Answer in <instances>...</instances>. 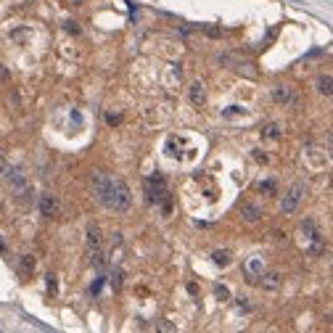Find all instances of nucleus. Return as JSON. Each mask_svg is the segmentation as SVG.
I'll list each match as a JSON object with an SVG mask.
<instances>
[{
	"instance_id": "nucleus-11",
	"label": "nucleus",
	"mask_w": 333,
	"mask_h": 333,
	"mask_svg": "<svg viewBox=\"0 0 333 333\" xmlns=\"http://www.w3.org/2000/svg\"><path fill=\"white\" fill-rule=\"evenodd\" d=\"M88 249H90V251H98V249H100V230H98L95 225L88 228Z\"/></svg>"
},
{
	"instance_id": "nucleus-7",
	"label": "nucleus",
	"mask_w": 333,
	"mask_h": 333,
	"mask_svg": "<svg viewBox=\"0 0 333 333\" xmlns=\"http://www.w3.org/2000/svg\"><path fill=\"white\" fill-rule=\"evenodd\" d=\"M246 278H249V281H254V283H257V278L262 275V270H265V259H262V257H249V259H246Z\"/></svg>"
},
{
	"instance_id": "nucleus-1",
	"label": "nucleus",
	"mask_w": 333,
	"mask_h": 333,
	"mask_svg": "<svg viewBox=\"0 0 333 333\" xmlns=\"http://www.w3.org/2000/svg\"><path fill=\"white\" fill-rule=\"evenodd\" d=\"M304 193H307V185H304V183L291 185V188H288V193H285V196H283V201H281V212H283V214H293V212L299 209L301 198H304Z\"/></svg>"
},
{
	"instance_id": "nucleus-6",
	"label": "nucleus",
	"mask_w": 333,
	"mask_h": 333,
	"mask_svg": "<svg viewBox=\"0 0 333 333\" xmlns=\"http://www.w3.org/2000/svg\"><path fill=\"white\" fill-rule=\"evenodd\" d=\"M281 273H275V270H262V275L257 278V283H262V288H270V291H275V288H281Z\"/></svg>"
},
{
	"instance_id": "nucleus-15",
	"label": "nucleus",
	"mask_w": 333,
	"mask_h": 333,
	"mask_svg": "<svg viewBox=\"0 0 333 333\" xmlns=\"http://www.w3.org/2000/svg\"><path fill=\"white\" fill-rule=\"evenodd\" d=\"M214 293H217V299H228V296H230V291L225 288V285H217Z\"/></svg>"
},
{
	"instance_id": "nucleus-16",
	"label": "nucleus",
	"mask_w": 333,
	"mask_h": 333,
	"mask_svg": "<svg viewBox=\"0 0 333 333\" xmlns=\"http://www.w3.org/2000/svg\"><path fill=\"white\" fill-rule=\"evenodd\" d=\"M21 265H24V270H29V273H32L35 262H32V257H21Z\"/></svg>"
},
{
	"instance_id": "nucleus-9",
	"label": "nucleus",
	"mask_w": 333,
	"mask_h": 333,
	"mask_svg": "<svg viewBox=\"0 0 333 333\" xmlns=\"http://www.w3.org/2000/svg\"><path fill=\"white\" fill-rule=\"evenodd\" d=\"M204 100H206V88L201 82H193L190 85V103L193 106H204Z\"/></svg>"
},
{
	"instance_id": "nucleus-3",
	"label": "nucleus",
	"mask_w": 333,
	"mask_h": 333,
	"mask_svg": "<svg viewBox=\"0 0 333 333\" xmlns=\"http://www.w3.org/2000/svg\"><path fill=\"white\" fill-rule=\"evenodd\" d=\"M130 201H133V196H130L127 183L114 180V206H111V209H117V212H127V209H130Z\"/></svg>"
},
{
	"instance_id": "nucleus-5",
	"label": "nucleus",
	"mask_w": 333,
	"mask_h": 333,
	"mask_svg": "<svg viewBox=\"0 0 333 333\" xmlns=\"http://www.w3.org/2000/svg\"><path fill=\"white\" fill-rule=\"evenodd\" d=\"M40 212L43 217H56L58 214V198L53 193H43L40 196Z\"/></svg>"
},
{
	"instance_id": "nucleus-8",
	"label": "nucleus",
	"mask_w": 333,
	"mask_h": 333,
	"mask_svg": "<svg viewBox=\"0 0 333 333\" xmlns=\"http://www.w3.org/2000/svg\"><path fill=\"white\" fill-rule=\"evenodd\" d=\"M241 217L246 222H257V220H262V206H257V204H241Z\"/></svg>"
},
{
	"instance_id": "nucleus-10",
	"label": "nucleus",
	"mask_w": 333,
	"mask_h": 333,
	"mask_svg": "<svg viewBox=\"0 0 333 333\" xmlns=\"http://www.w3.org/2000/svg\"><path fill=\"white\" fill-rule=\"evenodd\" d=\"M291 95H293V93H291L288 85H278V88L273 90V100H275V103H288Z\"/></svg>"
},
{
	"instance_id": "nucleus-14",
	"label": "nucleus",
	"mask_w": 333,
	"mask_h": 333,
	"mask_svg": "<svg viewBox=\"0 0 333 333\" xmlns=\"http://www.w3.org/2000/svg\"><path fill=\"white\" fill-rule=\"evenodd\" d=\"M262 135H265V138H278V135H281V125H278V122H270V125L262 130Z\"/></svg>"
},
{
	"instance_id": "nucleus-2",
	"label": "nucleus",
	"mask_w": 333,
	"mask_h": 333,
	"mask_svg": "<svg viewBox=\"0 0 333 333\" xmlns=\"http://www.w3.org/2000/svg\"><path fill=\"white\" fill-rule=\"evenodd\" d=\"M95 198L108 209L114 206V180L111 177H98L95 180Z\"/></svg>"
},
{
	"instance_id": "nucleus-13",
	"label": "nucleus",
	"mask_w": 333,
	"mask_h": 333,
	"mask_svg": "<svg viewBox=\"0 0 333 333\" xmlns=\"http://www.w3.org/2000/svg\"><path fill=\"white\" fill-rule=\"evenodd\" d=\"M212 259H214V265H217V267H228V265H230V251H228V249L214 251V254H212Z\"/></svg>"
},
{
	"instance_id": "nucleus-19",
	"label": "nucleus",
	"mask_w": 333,
	"mask_h": 333,
	"mask_svg": "<svg viewBox=\"0 0 333 333\" xmlns=\"http://www.w3.org/2000/svg\"><path fill=\"white\" fill-rule=\"evenodd\" d=\"M80 3H85V0H72V5H80Z\"/></svg>"
},
{
	"instance_id": "nucleus-18",
	"label": "nucleus",
	"mask_w": 333,
	"mask_h": 333,
	"mask_svg": "<svg viewBox=\"0 0 333 333\" xmlns=\"http://www.w3.org/2000/svg\"><path fill=\"white\" fill-rule=\"evenodd\" d=\"M66 29H69V32H74V35L80 32V29H77V24H74V21H69V24H66Z\"/></svg>"
},
{
	"instance_id": "nucleus-17",
	"label": "nucleus",
	"mask_w": 333,
	"mask_h": 333,
	"mask_svg": "<svg viewBox=\"0 0 333 333\" xmlns=\"http://www.w3.org/2000/svg\"><path fill=\"white\" fill-rule=\"evenodd\" d=\"M48 291H56V278L48 275Z\"/></svg>"
},
{
	"instance_id": "nucleus-4",
	"label": "nucleus",
	"mask_w": 333,
	"mask_h": 333,
	"mask_svg": "<svg viewBox=\"0 0 333 333\" xmlns=\"http://www.w3.org/2000/svg\"><path fill=\"white\" fill-rule=\"evenodd\" d=\"M145 190H148V201H161L167 196V188H164V180L156 175V177H151L148 183H145Z\"/></svg>"
},
{
	"instance_id": "nucleus-12",
	"label": "nucleus",
	"mask_w": 333,
	"mask_h": 333,
	"mask_svg": "<svg viewBox=\"0 0 333 333\" xmlns=\"http://www.w3.org/2000/svg\"><path fill=\"white\" fill-rule=\"evenodd\" d=\"M333 88V80H331V74H323V77H317V93H320V95H325L328 98L331 95V90Z\"/></svg>"
}]
</instances>
